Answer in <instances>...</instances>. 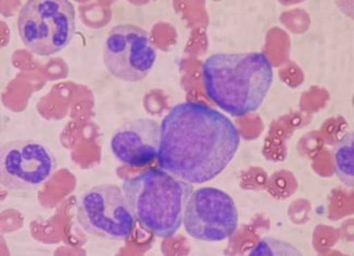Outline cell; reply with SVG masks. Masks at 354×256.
Here are the masks:
<instances>
[{
	"instance_id": "cell-1",
	"label": "cell",
	"mask_w": 354,
	"mask_h": 256,
	"mask_svg": "<svg viewBox=\"0 0 354 256\" xmlns=\"http://www.w3.org/2000/svg\"><path fill=\"white\" fill-rule=\"evenodd\" d=\"M240 143L227 116L201 103L177 104L161 124L159 165L186 184H205L227 168Z\"/></svg>"
},
{
	"instance_id": "cell-2",
	"label": "cell",
	"mask_w": 354,
	"mask_h": 256,
	"mask_svg": "<svg viewBox=\"0 0 354 256\" xmlns=\"http://www.w3.org/2000/svg\"><path fill=\"white\" fill-rule=\"evenodd\" d=\"M207 96L234 117L256 112L274 82V67L263 52L214 54L203 65Z\"/></svg>"
},
{
	"instance_id": "cell-3",
	"label": "cell",
	"mask_w": 354,
	"mask_h": 256,
	"mask_svg": "<svg viewBox=\"0 0 354 256\" xmlns=\"http://www.w3.org/2000/svg\"><path fill=\"white\" fill-rule=\"evenodd\" d=\"M122 189L133 217L145 229L161 238L180 230L192 184L152 168L126 179Z\"/></svg>"
},
{
	"instance_id": "cell-4",
	"label": "cell",
	"mask_w": 354,
	"mask_h": 256,
	"mask_svg": "<svg viewBox=\"0 0 354 256\" xmlns=\"http://www.w3.org/2000/svg\"><path fill=\"white\" fill-rule=\"evenodd\" d=\"M19 37L39 56L63 50L76 32V11L67 0H31L18 14Z\"/></svg>"
},
{
	"instance_id": "cell-5",
	"label": "cell",
	"mask_w": 354,
	"mask_h": 256,
	"mask_svg": "<svg viewBox=\"0 0 354 256\" xmlns=\"http://www.w3.org/2000/svg\"><path fill=\"white\" fill-rule=\"evenodd\" d=\"M77 219L88 235L110 240H126L136 218L120 186L100 184L86 190L77 203Z\"/></svg>"
},
{
	"instance_id": "cell-6",
	"label": "cell",
	"mask_w": 354,
	"mask_h": 256,
	"mask_svg": "<svg viewBox=\"0 0 354 256\" xmlns=\"http://www.w3.org/2000/svg\"><path fill=\"white\" fill-rule=\"evenodd\" d=\"M183 223L186 233L194 239L219 242L234 235L239 227V213L227 192L207 186L190 193Z\"/></svg>"
},
{
	"instance_id": "cell-7",
	"label": "cell",
	"mask_w": 354,
	"mask_h": 256,
	"mask_svg": "<svg viewBox=\"0 0 354 256\" xmlns=\"http://www.w3.org/2000/svg\"><path fill=\"white\" fill-rule=\"evenodd\" d=\"M156 59L151 37L139 26H114L105 39L103 61L114 78L125 82L144 80L153 68Z\"/></svg>"
},
{
	"instance_id": "cell-8",
	"label": "cell",
	"mask_w": 354,
	"mask_h": 256,
	"mask_svg": "<svg viewBox=\"0 0 354 256\" xmlns=\"http://www.w3.org/2000/svg\"><path fill=\"white\" fill-rule=\"evenodd\" d=\"M57 159L42 143L12 141L0 154L1 186L11 192H33L54 175Z\"/></svg>"
},
{
	"instance_id": "cell-9",
	"label": "cell",
	"mask_w": 354,
	"mask_h": 256,
	"mask_svg": "<svg viewBox=\"0 0 354 256\" xmlns=\"http://www.w3.org/2000/svg\"><path fill=\"white\" fill-rule=\"evenodd\" d=\"M161 126L150 118L131 120L116 131L111 140L114 157L125 165L142 167L159 156Z\"/></svg>"
},
{
	"instance_id": "cell-10",
	"label": "cell",
	"mask_w": 354,
	"mask_h": 256,
	"mask_svg": "<svg viewBox=\"0 0 354 256\" xmlns=\"http://www.w3.org/2000/svg\"><path fill=\"white\" fill-rule=\"evenodd\" d=\"M354 135H344L333 150V161L337 176L346 186L353 188L354 184Z\"/></svg>"
},
{
	"instance_id": "cell-11",
	"label": "cell",
	"mask_w": 354,
	"mask_h": 256,
	"mask_svg": "<svg viewBox=\"0 0 354 256\" xmlns=\"http://www.w3.org/2000/svg\"><path fill=\"white\" fill-rule=\"evenodd\" d=\"M250 255L299 256L302 255V252H299V248L288 244V242H284V241L272 238H263L250 250Z\"/></svg>"
}]
</instances>
